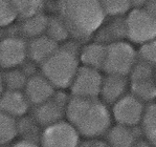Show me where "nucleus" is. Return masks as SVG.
<instances>
[{
  "label": "nucleus",
  "mask_w": 156,
  "mask_h": 147,
  "mask_svg": "<svg viewBox=\"0 0 156 147\" xmlns=\"http://www.w3.org/2000/svg\"><path fill=\"white\" fill-rule=\"evenodd\" d=\"M128 88H130L128 77L106 75L103 79L100 98L108 106H113L117 101L128 94Z\"/></svg>",
  "instance_id": "12"
},
{
  "label": "nucleus",
  "mask_w": 156,
  "mask_h": 147,
  "mask_svg": "<svg viewBox=\"0 0 156 147\" xmlns=\"http://www.w3.org/2000/svg\"><path fill=\"white\" fill-rule=\"evenodd\" d=\"M130 90L132 95L140 99L141 102H153L156 99L155 78L130 82Z\"/></svg>",
  "instance_id": "19"
},
{
  "label": "nucleus",
  "mask_w": 156,
  "mask_h": 147,
  "mask_svg": "<svg viewBox=\"0 0 156 147\" xmlns=\"http://www.w3.org/2000/svg\"><path fill=\"white\" fill-rule=\"evenodd\" d=\"M28 58L27 42L21 37L3 38L0 44V62L3 69L17 68Z\"/></svg>",
  "instance_id": "10"
},
{
  "label": "nucleus",
  "mask_w": 156,
  "mask_h": 147,
  "mask_svg": "<svg viewBox=\"0 0 156 147\" xmlns=\"http://www.w3.org/2000/svg\"><path fill=\"white\" fill-rule=\"evenodd\" d=\"M59 46V43L54 41L47 35L34 38L27 42L28 58L33 63L42 65L49 57L56 53Z\"/></svg>",
  "instance_id": "14"
},
{
  "label": "nucleus",
  "mask_w": 156,
  "mask_h": 147,
  "mask_svg": "<svg viewBox=\"0 0 156 147\" xmlns=\"http://www.w3.org/2000/svg\"><path fill=\"white\" fill-rule=\"evenodd\" d=\"M66 120L78 129L84 139L106 136L113 120L108 105L101 99L70 96L66 108Z\"/></svg>",
  "instance_id": "1"
},
{
  "label": "nucleus",
  "mask_w": 156,
  "mask_h": 147,
  "mask_svg": "<svg viewBox=\"0 0 156 147\" xmlns=\"http://www.w3.org/2000/svg\"><path fill=\"white\" fill-rule=\"evenodd\" d=\"M127 39L144 44L156 39V18L145 9H131L126 16Z\"/></svg>",
  "instance_id": "5"
},
{
  "label": "nucleus",
  "mask_w": 156,
  "mask_h": 147,
  "mask_svg": "<svg viewBox=\"0 0 156 147\" xmlns=\"http://www.w3.org/2000/svg\"><path fill=\"white\" fill-rule=\"evenodd\" d=\"M145 9L156 18V0H148Z\"/></svg>",
  "instance_id": "32"
},
{
  "label": "nucleus",
  "mask_w": 156,
  "mask_h": 147,
  "mask_svg": "<svg viewBox=\"0 0 156 147\" xmlns=\"http://www.w3.org/2000/svg\"><path fill=\"white\" fill-rule=\"evenodd\" d=\"M18 17V12L11 0H0V23L2 28L13 24Z\"/></svg>",
  "instance_id": "28"
},
{
  "label": "nucleus",
  "mask_w": 156,
  "mask_h": 147,
  "mask_svg": "<svg viewBox=\"0 0 156 147\" xmlns=\"http://www.w3.org/2000/svg\"><path fill=\"white\" fill-rule=\"evenodd\" d=\"M80 50L73 43L59 46L51 57L40 65L42 75L57 90L69 88L81 67Z\"/></svg>",
  "instance_id": "3"
},
{
  "label": "nucleus",
  "mask_w": 156,
  "mask_h": 147,
  "mask_svg": "<svg viewBox=\"0 0 156 147\" xmlns=\"http://www.w3.org/2000/svg\"><path fill=\"white\" fill-rule=\"evenodd\" d=\"M11 147H41V145L39 143H36V142L21 139L20 141H17L15 143L12 144Z\"/></svg>",
  "instance_id": "31"
},
{
  "label": "nucleus",
  "mask_w": 156,
  "mask_h": 147,
  "mask_svg": "<svg viewBox=\"0 0 156 147\" xmlns=\"http://www.w3.org/2000/svg\"><path fill=\"white\" fill-rule=\"evenodd\" d=\"M19 123V136H22V140H27V141L36 142L40 144V139L43 128L40 126V124L36 121V119L32 116L30 117L21 118Z\"/></svg>",
  "instance_id": "22"
},
{
  "label": "nucleus",
  "mask_w": 156,
  "mask_h": 147,
  "mask_svg": "<svg viewBox=\"0 0 156 147\" xmlns=\"http://www.w3.org/2000/svg\"><path fill=\"white\" fill-rule=\"evenodd\" d=\"M107 55V45L104 43L93 41L87 43L80 49L81 65L94 69H103Z\"/></svg>",
  "instance_id": "16"
},
{
  "label": "nucleus",
  "mask_w": 156,
  "mask_h": 147,
  "mask_svg": "<svg viewBox=\"0 0 156 147\" xmlns=\"http://www.w3.org/2000/svg\"><path fill=\"white\" fill-rule=\"evenodd\" d=\"M155 71L156 68L150 65L147 62L138 59L136 63L134 64L130 75H129V81H141L147 80V79H153L155 78Z\"/></svg>",
  "instance_id": "27"
},
{
  "label": "nucleus",
  "mask_w": 156,
  "mask_h": 147,
  "mask_svg": "<svg viewBox=\"0 0 156 147\" xmlns=\"http://www.w3.org/2000/svg\"><path fill=\"white\" fill-rule=\"evenodd\" d=\"M0 139L2 145H9L19 136V123L16 118L1 112Z\"/></svg>",
  "instance_id": "23"
},
{
  "label": "nucleus",
  "mask_w": 156,
  "mask_h": 147,
  "mask_svg": "<svg viewBox=\"0 0 156 147\" xmlns=\"http://www.w3.org/2000/svg\"><path fill=\"white\" fill-rule=\"evenodd\" d=\"M1 112L21 119L27 115L30 107L24 91L4 90L1 96Z\"/></svg>",
  "instance_id": "13"
},
{
  "label": "nucleus",
  "mask_w": 156,
  "mask_h": 147,
  "mask_svg": "<svg viewBox=\"0 0 156 147\" xmlns=\"http://www.w3.org/2000/svg\"><path fill=\"white\" fill-rule=\"evenodd\" d=\"M148 0H131V6L132 9H145L147 6Z\"/></svg>",
  "instance_id": "33"
},
{
  "label": "nucleus",
  "mask_w": 156,
  "mask_h": 147,
  "mask_svg": "<svg viewBox=\"0 0 156 147\" xmlns=\"http://www.w3.org/2000/svg\"><path fill=\"white\" fill-rule=\"evenodd\" d=\"M106 16L124 17L132 9L131 0H100Z\"/></svg>",
  "instance_id": "25"
},
{
  "label": "nucleus",
  "mask_w": 156,
  "mask_h": 147,
  "mask_svg": "<svg viewBox=\"0 0 156 147\" xmlns=\"http://www.w3.org/2000/svg\"><path fill=\"white\" fill-rule=\"evenodd\" d=\"M140 127L145 139L152 147H156V103H151L146 107Z\"/></svg>",
  "instance_id": "20"
},
{
  "label": "nucleus",
  "mask_w": 156,
  "mask_h": 147,
  "mask_svg": "<svg viewBox=\"0 0 156 147\" xmlns=\"http://www.w3.org/2000/svg\"><path fill=\"white\" fill-rule=\"evenodd\" d=\"M69 98L65 94L58 91L48 101L34 107L33 117L42 128L66 119V108Z\"/></svg>",
  "instance_id": "9"
},
{
  "label": "nucleus",
  "mask_w": 156,
  "mask_h": 147,
  "mask_svg": "<svg viewBox=\"0 0 156 147\" xmlns=\"http://www.w3.org/2000/svg\"><path fill=\"white\" fill-rule=\"evenodd\" d=\"M95 35L98 37L95 41L106 45L125 41L127 38L126 17H114L108 23L104 22Z\"/></svg>",
  "instance_id": "15"
},
{
  "label": "nucleus",
  "mask_w": 156,
  "mask_h": 147,
  "mask_svg": "<svg viewBox=\"0 0 156 147\" xmlns=\"http://www.w3.org/2000/svg\"><path fill=\"white\" fill-rule=\"evenodd\" d=\"M80 143L81 134L66 119L43 128L40 139L41 147H79Z\"/></svg>",
  "instance_id": "6"
},
{
  "label": "nucleus",
  "mask_w": 156,
  "mask_h": 147,
  "mask_svg": "<svg viewBox=\"0 0 156 147\" xmlns=\"http://www.w3.org/2000/svg\"><path fill=\"white\" fill-rule=\"evenodd\" d=\"M22 19L42 13L44 0H11Z\"/></svg>",
  "instance_id": "26"
},
{
  "label": "nucleus",
  "mask_w": 156,
  "mask_h": 147,
  "mask_svg": "<svg viewBox=\"0 0 156 147\" xmlns=\"http://www.w3.org/2000/svg\"><path fill=\"white\" fill-rule=\"evenodd\" d=\"M57 90V88L42 74H34L30 76L23 91L30 105L35 107L51 99Z\"/></svg>",
  "instance_id": "11"
},
{
  "label": "nucleus",
  "mask_w": 156,
  "mask_h": 147,
  "mask_svg": "<svg viewBox=\"0 0 156 147\" xmlns=\"http://www.w3.org/2000/svg\"><path fill=\"white\" fill-rule=\"evenodd\" d=\"M155 80H156V71H155Z\"/></svg>",
  "instance_id": "34"
},
{
  "label": "nucleus",
  "mask_w": 156,
  "mask_h": 147,
  "mask_svg": "<svg viewBox=\"0 0 156 147\" xmlns=\"http://www.w3.org/2000/svg\"><path fill=\"white\" fill-rule=\"evenodd\" d=\"M79 147H111L109 143L105 140L100 139H85L84 141H81Z\"/></svg>",
  "instance_id": "30"
},
{
  "label": "nucleus",
  "mask_w": 156,
  "mask_h": 147,
  "mask_svg": "<svg viewBox=\"0 0 156 147\" xmlns=\"http://www.w3.org/2000/svg\"><path fill=\"white\" fill-rule=\"evenodd\" d=\"M30 77L19 68L5 69L2 76V83L5 90L23 91Z\"/></svg>",
  "instance_id": "21"
},
{
  "label": "nucleus",
  "mask_w": 156,
  "mask_h": 147,
  "mask_svg": "<svg viewBox=\"0 0 156 147\" xmlns=\"http://www.w3.org/2000/svg\"><path fill=\"white\" fill-rule=\"evenodd\" d=\"M138 60L137 52L131 43L119 41L107 45V55L103 71L106 75L129 77Z\"/></svg>",
  "instance_id": "4"
},
{
  "label": "nucleus",
  "mask_w": 156,
  "mask_h": 147,
  "mask_svg": "<svg viewBox=\"0 0 156 147\" xmlns=\"http://www.w3.org/2000/svg\"><path fill=\"white\" fill-rule=\"evenodd\" d=\"M137 55L138 59L147 62L156 68V39L141 44Z\"/></svg>",
  "instance_id": "29"
},
{
  "label": "nucleus",
  "mask_w": 156,
  "mask_h": 147,
  "mask_svg": "<svg viewBox=\"0 0 156 147\" xmlns=\"http://www.w3.org/2000/svg\"><path fill=\"white\" fill-rule=\"evenodd\" d=\"M49 17L45 14L39 13L28 18L22 19L20 25V30L22 35L26 38L34 39L46 34L47 26H48Z\"/></svg>",
  "instance_id": "18"
},
{
  "label": "nucleus",
  "mask_w": 156,
  "mask_h": 147,
  "mask_svg": "<svg viewBox=\"0 0 156 147\" xmlns=\"http://www.w3.org/2000/svg\"><path fill=\"white\" fill-rule=\"evenodd\" d=\"M45 35H47L57 43H62L71 37L68 28L60 16L49 17L48 26Z\"/></svg>",
  "instance_id": "24"
},
{
  "label": "nucleus",
  "mask_w": 156,
  "mask_h": 147,
  "mask_svg": "<svg viewBox=\"0 0 156 147\" xmlns=\"http://www.w3.org/2000/svg\"><path fill=\"white\" fill-rule=\"evenodd\" d=\"M146 107L138 98L131 93L127 94L112 106V117L116 124L136 127L143 121Z\"/></svg>",
  "instance_id": "8"
},
{
  "label": "nucleus",
  "mask_w": 156,
  "mask_h": 147,
  "mask_svg": "<svg viewBox=\"0 0 156 147\" xmlns=\"http://www.w3.org/2000/svg\"><path fill=\"white\" fill-rule=\"evenodd\" d=\"M103 75L101 71L81 65L71 83V96L87 99H99L103 84Z\"/></svg>",
  "instance_id": "7"
},
{
  "label": "nucleus",
  "mask_w": 156,
  "mask_h": 147,
  "mask_svg": "<svg viewBox=\"0 0 156 147\" xmlns=\"http://www.w3.org/2000/svg\"><path fill=\"white\" fill-rule=\"evenodd\" d=\"M106 141L111 147H135L138 137L135 127L115 124L106 134Z\"/></svg>",
  "instance_id": "17"
},
{
  "label": "nucleus",
  "mask_w": 156,
  "mask_h": 147,
  "mask_svg": "<svg viewBox=\"0 0 156 147\" xmlns=\"http://www.w3.org/2000/svg\"><path fill=\"white\" fill-rule=\"evenodd\" d=\"M60 17L76 40H87L104 24L106 14L100 0H59Z\"/></svg>",
  "instance_id": "2"
}]
</instances>
